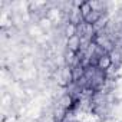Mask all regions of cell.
<instances>
[{
    "label": "cell",
    "mask_w": 122,
    "mask_h": 122,
    "mask_svg": "<svg viewBox=\"0 0 122 122\" xmlns=\"http://www.w3.org/2000/svg\"><path fill=\"white\" fill-rule=\"evenodd\" d=\"M99 19H101V13L96 12V10H93V12H91L86 17H83V22H85L86 25H95V23H98Z\"/></svg>",
    "instance_id": "3957f363"
},
{
    "label": "cell",
    "mask_w": 122,
    "mask_h": 122,
    "mask_svg": "<svg viewBox=\"0 0 122 122\" xmlns=\"http://www.w3.org/2000/svg\"><path fill=\"white\" fill-rule=\"evenodd\" d=\"M79 12H81L82 17H86L91 12H93L92 3L91 2H82V3H79Z\"/></svg>",
    "instance_id": "7a4b0ae2"
},
{
    "label": "cell",
    "mask_w": 122,
    "mask_h": 122,
    "mask_svg": "<svg viewBox=\"0 0 122 122\" xmlns=\"http://www.w3.org/2000/svg\"><path fill=\"white\" fill-rule=\"evenodd\" d=\"M66 35H68L69 39L73 37V36H78V35H76V26L72 25V23H69V26L66 27Z\"/></svg>",
    "instance_id": "277c9868"
},
{
    "label": "cell",
    "mask_w": 122,
    "mask_h": 122,
    "mask_svg": "<svg viewBox=\"0 0 122 122\" xmlns=\"http://www.w3.org/2000/svg\"><path fill=\"white\" fill-rule=\"evenodd\" d=\"M69 46H71V49H72V50H76V49H78V46H79V37H78V36L71 37V39H69Z\"/></svg>",
    "instance_id": "5b68a950"
},
{
    "label": "cell",
    "mask_w": 122,
    "mask_h": 122,
    "mask_svg": "<svg viewBox=\"0 0 122 122\" xmlns=\"http://www.w3.org/2000/svg\"><path fill=\"white\" fill-rule=\"evenodd\" d=\"M111 65H112V59H111V56H108V55H102V56L98 57L96 66H98L101 71H106V69H109Z\"/></svg>",
    "instance_id": "6da1fadb"
}]
</instances>
